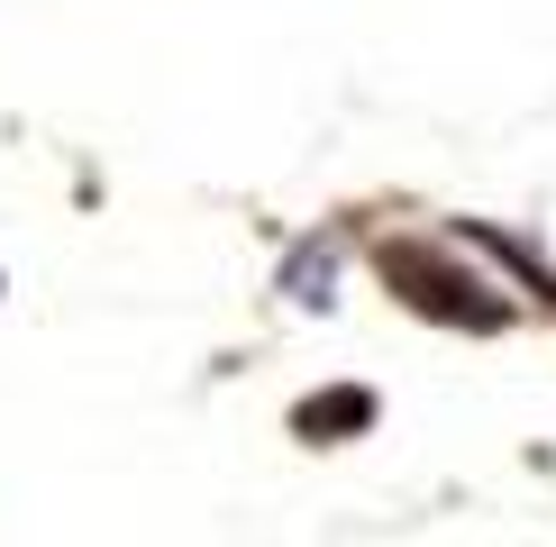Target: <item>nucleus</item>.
<instances>
[{
	"label": "nucleus",
	"mask_w": 556,
	"mask_h": 547,
	"mask_svg": "<svg viewBox=\"0 0 556 547\" xmlns=\"http://www.w3.org/2000/svg\"><path fill=\"white\" fill-rule=\"evenodd\" d=\"M383 274H392V283H420L410 302H420V310H438V319H466V329H502V319H511L502 302H475L483 283H466V274H438L420 246H383Z\"/></svg>",
	"instance_id": "1"
},
{
	"label": "nucleus",
	"mask_w": 556,
	"mask_h": 547,
	"mask_svg": "<svg viewBox=\"0 0 556 547\" xmlns=\"http://www.w3.org/2000/svg\"><path fill=\"white\" fill-rule=\"evenodd\" d=\"M365 420H375V393H319V402L292 410L301 438H338V429H365Z\"/></svg>",
	"instance_id": "2"
}]
</instances>
